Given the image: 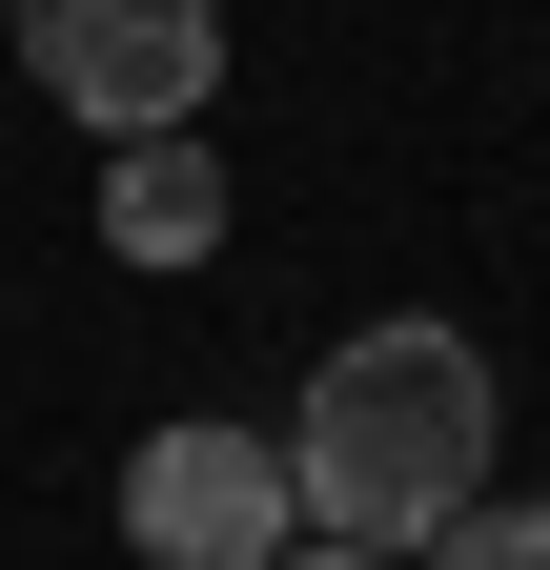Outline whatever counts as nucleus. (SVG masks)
I'll return each instance as SVG.
<instances>
[{
	"instance_id": "obj_1",
	"label": "nucleus",
	"mask_w": 550,
	"mask_h": 570,
	"mask_svg": "<svg viewBox=\"0 0 550 570\" xmlns=\"http://www.w3.org/2000/svg\"><path fill=\"white\" fill-rule=\"evenodd\" d=\"M469 469H490V367H469V326H347L326 346V387L286 428V510L326 550L469 530Z\"/></svg>"
},
{
	"instance_id": "obj_3",
	"label": "nucleus",
	"mask_w": 550,
	"mask_h": 570,
	"mask_svg": "<svg viewBox=\"0 0 550 570\" xmlns=\"http://www.w3.org/2000/svg\"><path fill=\"white\" fill-rule=\"evenodd\" d=\"M122 550L144 570H286L306 510H286V428H164L122 469Z\"/></svg>"
},
{
	"instance_id": "obj_6",
	"label": "nucleus",
	"mask_w": 550,
	"mask_h": 570,
	"mask_svg": "<svg viewBox=\"0 0 550 570\" xmlns=\"http://www.w3.org/2000/svg\"><path fill=\"white\" fill-rule=\"evenodd\" d=\"M286 570H387V550H286Z\"/></svg>"
},
{
	"instance_id": "obj_4",
	"label": "nucleus",
	"mask_w": 550,
	"mask_h": 570,
	"mask_svg": "<svg viewBox=\"0 0 550 570\" xmlns=\"http://www.w3.org/2000/svg\"><path fill=\"white\" fill-rule=\"evenodd\" d=\"M102 245H122V265H204V245H225V164H204V122L102 164Z\"/></svg>"
},
{
	"instance_id": "obj_2",
	"label": "nucleus",
	"mask_w": 550,
	"mask_h": 570,
	"mask_svg": "<svg viewBox=\"0 0 550 570\" xmlns=\"http://www.w3.org/2000/svg\"><path fill=\"white\" fill-rule=\"evenodd\" d=\"M21 82H61L102 142H184L225 82V0H21Z\"/></svg>"
},
{
	"instance_id": "obj_5",
	"label": "nucleus",
	"mask_w": 550,
	"mask_h": 570,
	"mask_svg": "<svg viewBox=\"0 0 550 570\" xmlns=\"http://www.w3.org/2000/svg\"><path fill=\"white\" fill-rule=\"evenodd\" d=\"M429 570H550V510H469V530H429Z\"/></svg>"
}]
</instances>
